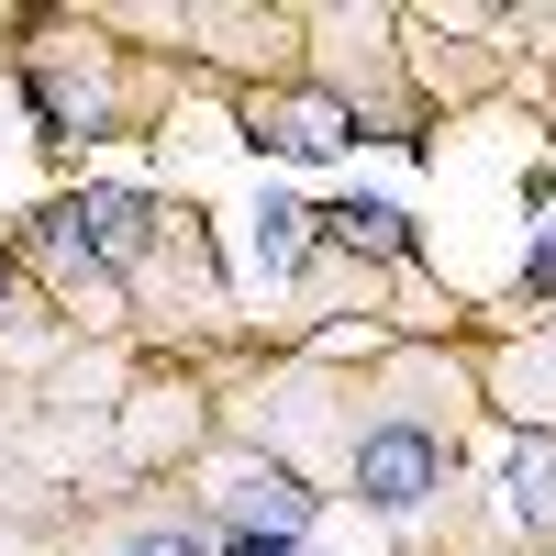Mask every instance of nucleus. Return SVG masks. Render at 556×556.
Segmentation results:
<instances>
[{"label": "nucleus", "mask_w": 556, "mask_h": 556, "mask_svg": "<svg viewBox=\"0 0 556 556\" xmlns=\"http://www.w3.org/2000/svg\"><path fill=\"white\" fill-rule=\"evenodd\" d=\"M356 490L379 501V513H412V501L434 490V434H412V424L367 434V456H356Z\"/></svg>", "instance_id": "1"}, {"label": "nucleus", "mask_w": 556, "mask_h": 556, "mask_svg": "<svg viewBox=\"0 0 556 556\" xmlns=\"http://www.w3.org/2000/svg\"><path fill=\"white\" fill-rule=\"evenodd\" d=\"M223 513H235V534H267V545H290L312 523V490L301 479H278V468H245L235 490H223Z\"/></svg>", "instance_id": "2"}, {"label": "nucleus", "mask_w": 556, "mask_h": 556, "mask_svg": "<svg viewBox=\"0 0 556 556\" xmlns=\"http://www.w3.org/2000/svg\"><path fill=\"white\" fill-rule=\"evenodd\" d=\"M56 245L134 256V245H146V201H134V190H89V201H67V212H56Z\"/></svg>", "instance_id": "3"}, {"label": "nucleus", "mask_w": 556, "mask_h": 556, "mask_svg": "<svg viewBox=\"0 0 556 556\" xmlns=\"http://www.w3.org/2000/svg\"><path fill=\"white\" fill-rule=\"evenodd\" d=\"M256 134H267V146H290V156H334L356 123H345V101H323V89H312V101H267Z\"/></svg>", "instance_id": "4"}, {"label": "nucleus", "mask_w": 556, "mask_h": 556, "mask_svg": "<svg viewBox=\"0 0 556 556\" xmlns=\"http://www.w3.org/2000/svg\"><path fill=\"white\" fill-rule=\"evenodd\" d=\"M513 513L534 534H556V434H523L513 445Z\"/></svg>", "instance_id": "5"}, {"label": "nucleus", "mask_w": 556, "mask_h": 556, "mask_svg": "<svg viewBox=\"0 0 556 556\" xmlns=\"http://www.w3.org/2000/svg\"><path fill=\"white\" fill-rule=\"evenodd\" d=\"M323 223H334V245H356V256H401V245H412L390 201H334Z\"/></svg>", "instance_id": "6"}, {"label": "nucleus", "mask_w": 556, "mask_h": 556, "mask_svg": "<svg viewBox=\"0 0 556 556\" xmlns=\"http://www.w3.org/2000/svg\"><path fill=\"white\" fill-rule=\"evenodd\" d=\"M290 256H301V212H290V201H267V212H256V267L278 278Z\"/></svg>", "instance_id": "7"}, {"label": "nucleus", "mask_w": 556, "mask_h": 556, "mask_svg": "<svg viewBox=\"0 0 556 556\" xmlns=\"http://www.w3.org/2000/svg\"><path fill=\"white\" fill-rule=\"evenodd\" d=\"M134 556H201L190 534H146V545H134Z\"/></svg>", "instance_id": "8"}, {"label": "nucleus", "mask_w": 556, "mask_h": 556, "mask_svg": "<svg viewBox=\"0 0 556 556\" xmlns=\"http://www.w3.org/2000/svg\"><path fill=\"white\" fill-rule=\"evenodd\" d=\"M534 290H545V301H556V235H545V245H534Z\"/></svg>", "instance_id": "9"}, {"label": "nucleus", "mask_w": 556, "mask_h": 556, "mask_svg": "<svg viewBox=\"0 0 556 556\" xmlns=\"http://www.w3.org/2000/svg\"><path fill=\"white\" fill-rule=\"evenodd\" d=\"M235 556H301V545H267V534H235Z\"/></svg>", "instance_id": "10"}, {"label": "nucleus", "mask_w": 556, "mask_h": 556, "mask_svg": "<svg viewBox=\"0 0 556 556\" xmlns=\"http://www.w3.org/2000/svg\"><path fill=\"white\" fill-rule=\"evenodd\" d=\"M0 312H12V267H0Z\"/></svg>", "instance_id": "11"}]
</instances>
